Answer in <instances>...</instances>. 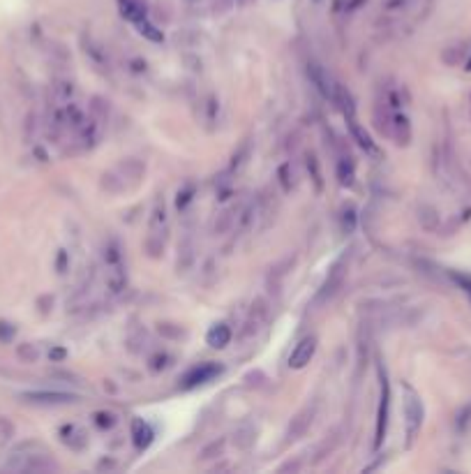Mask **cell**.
Masks as SVG:
<instances>
[{"label": "cell", "instance_id": "obj_5", "mask_svg": "<svg viewBox=\"0 0 471 474\" xmlns=\"http://www.w3.org/2000/svg\"><path fill=\"white\" fill-rule=\"evenodd\" d=\"M314 352H317V338L314 335H308V338H303L294 347V352H291V356H289V368H294V370L305 368L312 361Z\"/></svg>", "mask_w": 471, "mask_h": 474}, {"label": "cell", "instance_id": "obj_8", "mask_svg": "<svg viewBox=\"0 0 471 474\" xmlns=\"http://www.w3.org/2000/svg\"><path fill=\"white\" fill-rule=\"evenodd\" d=\"M220 373H222V368L215 366V363H201V366L192 368L190 373L183 377V387L185 389H194V387H199V384L211 382L213 377H217Z\"/></svg>", "mask_w": 471, "mask_h": 474}, {"label": "cell", "instance_id": "obj_4", "mask_svg": "<svg viewBox=\"0 0 471 474\" xmlns=\"http://www.w3.org/2000/svg\"><path fill=\"white\" fill-rule=\"evenodd\" d=\"M308 72H310L312 84L319 88V93H321L326 100H335V93H337V88H339L337 81H332L330 74L326 72L321 65H317V63H312Z\"/></svg>", "mask_w": 471, "mask_h": 474}, {"label": "cell", "instance_id": "obj_14", "mask_svg": "<svg viewBox=\"0 0 471 474\" xmlns=\"http://www.w3.org/2000/svg\"><path fill=\"white\" fill-rule=\"evenodd\" d=\"M118 8H121V15L132 24H136L139 19L145 17V10L139 0H118Z\"/></svg>", "mask_w": 471, "mask_h": 474}, {"label": "cell", "instance_id": "obj_7", "mask_svg": "<svg viewBox=\"0 0 471 474\" xmlns=\"http://www.w3.org/2000/svg\"><path fill=\"white\" fill-rule=\"evenodd\" d=\"M405 419H407V432H409V437H414L416 432H418L420 423H423V405H420L418 396H416L414 391H409V394H407Z\"/></svg>", "mask_w": 471, "mask_h": 474}, {"label": "cell", "instance_id": "obj_3", "mask_svg": "<svg viewBox=\"0 0 471 474\" xmlns=\"http://www.w3.org/2000/svg\"><path fill=\"white\" fill-rule=\"evenodd\" d=\"M21 401L33 405H65L74 403L76 396L62 394V391H26V394H21Z\"/></svg>", "mask_w": 471, "mask_h": 474}, {"label": "cell", "instance_id": "obj_17", "mask_svg": "<svg viewBox=\"0 0 471 474\" xmlns=\"http://www.w3.org/2000/svg\"><path fill=\"white\" fill-rule=\"evenodd\" d=\"M450 278H453V283L471 299V276H464V273H450Z\"/></svg>", "mask_w": 471, "mask_h": 474}, {"label": "cell", "instance_id": "obj_19", "mask_svg": "<svg viewBox=\"0 0 471 474\" xmlns=\"http://www.w3.org/2000/svg\"><path fill=\"white\" fill-rule=\"evenodd\" d=\"M190 3H192V0H190Z\"/></svg>", "mask_w": 471, "mask_h": 474}, {"label": "cell", "instance_id": "obj_1", "mask_svg": "<svg viewBox=\"0 0 471 474\" xmlns=\"http://www.w3.org/2000/svg\"><path fill=\"white\" fill-rule=\"evenodd\" d=\"M5 470L7 472H51V470H58V465L53 463L48 453H44L42 449L30 451V444H24L10 456V460L5 463Z\"/></svg>", "mask_w": 471, "mask_h": 474}, {"label": "cell", "instance_id": "obj_18", "mask_svg": "<svg viewBox=\"0 0 471 474\" xmlns=\"http://www.w3.org/2000/svg\"><path fill=\"white\" fill-rule=\"evenodd\" d=\"M314 3H321V0H314Z\"/></svg>", "mask_w": 471, "mask_h": 474}, {"label": "cell", "instance_id": "obj_13", "mask_svg": "<svg viewBox=\"0 0 471 474\" xmlns=\"http://www.w3.org/2000/svg\"><path fill=\"white\" fill-rule=\"evenodd\" d=\"M206 342L211 347L215 349H222V347H226L229 342H231V328H229L226 324H213L211 326V331L206 333Z\"/></svg>", "mask_w": 471, "mask_h": 474}, {"label": "cell", "instance_id": "obj_9", "mask_svg": "<svg viewBox=\"0 0 471 474\" xmlns=\"http://www.w3.org/2000/svg\"><path fill=\"white\" fill-rule=\"evenodd\" d=\"M388 398H391V391H388V382L386 377L381 375V398H379V412H377V437H374V446H381L386 437V425H388Z\"/></svg>", "mask_w": 471, "mask_h": 474}, {"label": "cell", "instance_id": "obj_11", "mask_svg": "<svg viewBox=\"0 0 471 474\" xmlns=\"http://www.w3.org/2000/svg\"><path fill=\"white\" fill-rule=\"evenodd\" d=\"M346 119H349V130H351V137H353V139H356V143H358V146L363 148L367 155H372V157H379V155H381L379 146H377V143L372 141V137L367 134L365 130L358 125V121L353 119V114H349V116H346Z\"/></svg>", "mask_w": 471, "mask_h": 474}, {"label": "cell", "instance_id": "obj_16", "mask_svg": "<svg viewBox=\"0 0 471 474\" xmlns=\"http://www.w3.org/2000/svg\"><path fill=\"white\" fill-rule=\"evenodd\" d=\"M312 421V412L310 410H305L303 414H298L294 419V423H291V428H289V437H298V435H303L305 428H308V423Z\"/></svg>", "mask_w": 471, "mask_h": 474}, {"label": "cell", "instance_id": "obj_15", "mask_svg": "<svg viewBox=\"0 0 471 474\" xmlns=\"http://www.w3.org/2000/svg\"><path fill=\"white\" fill-rule=\"evenodd\" d=\"M134 26H136L139 33H141L143 37H148V40H150V42H162V40H164L162 33H159V30L155 28V26H152V24L148 21V17L139 19V21H136Z\"/></svg>", "mask_w": 471, "mask_h": 474}, {"label": "cell", "instance_id": "obj_2", "mask_svg": "<svg viewBox=\"0 0 471 474\" xmlns=\"http://www.w3.org/2000/svg\"><path fill=\"white\" fill-rule=\"evenodd\" d=\"M381 130L393 137L395 143H400V146H405L411 139V125H409V119L402 114H386V123L381 125Z\"/></svg>", "mask_w": 471, "mask_h": 474}, {"label": "cell", "instance_id": "obj_10", "mask_svg": "<svg viewBox=\"0 0 471 474\" xmlns=\"http://www.w3.org/2000/svg\"><path fill=\"white\" fill-rule=\"evenodd\" d=\"M342 280H344V259H339V262L332 266V271L328 273V280H326V285L321 287V292H319V297H317L319 304L328 301L332 294L342 287Z\"/></svg>", "mask_w": 471, "mask_h": 474}, {"label": "cell", "instance_id": "obj_6", "mask_svg": "<svg viewBox=\"0 0 471 474\" xmlns=\"http://www.w3.org/2000/svg\"><path fill=\"white\" fill-rule=\"evenodd\" d=\"M164 236H166V209H164V199L157 197L150 216V241H157L159 245H164Z\"/></svg>", "mask_w": 471, "mask_h": 474}, {"label": "cell", "instance_id": "obj_12", "mask_svg": "<svg viewBox=\"0 0 471 474\" xmlns=\"http://www.w3.org/2000/svg\"><path fill=\"white\" fill-rule=\"evenodd\" d=\"M152 437H155V432H152L148 423L141 421V419H134V421H132V442H134L139 451L148 449L152 444Z\"/></svg>", "mask_w": 471, "mask_h": 474}]
</instances>
